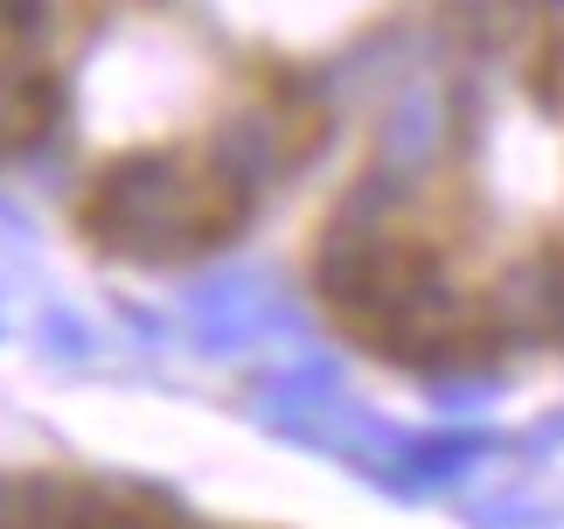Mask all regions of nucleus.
Segmentation results:
<instances>
[{"label": "nucleus", "instance_id": "nucleus-1", "mask_svg": "<svg viewBox=\"0 0 564 529\" xmlns=\"http://www.w3.org/2000/svg\"><path fill=\"white\" fill-rule=\"evenodd\" d=\"M0 529H300V522L209 509L167 481L119 467L14 460V467H0Z\"/></svg>", "mask_w": 564, "mask_h": 529}]
</instances>
